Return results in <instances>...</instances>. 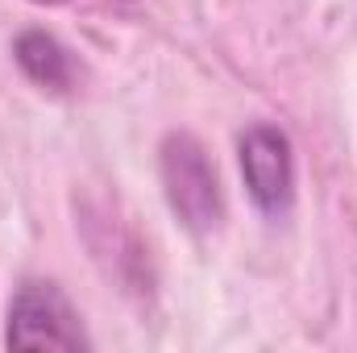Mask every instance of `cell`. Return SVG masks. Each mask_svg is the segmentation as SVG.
<instances>
[{
  "label": "cell",
  "instance_id": "obj_1",
  "mask_svg": "<svg viewBox=\"0 0 357 353\" xmlns=\"http://www.w3.org/2000/svg\"><path fill=\"white\" fill-rule=\"evenodd\" d=\"M162 183H167L171 208L187 229L204 233L220 220V183H216V171L195 137L171 133L162 142Z\"/></svg>",
  "mask_w": 357,
  "mask_h": 353
},
{
  "label": "cell",
  "instance_id": "obj_2",
  "mask_svg": "<svg viewBox=\"0 0 357 353\" xmlns=\"http://www.w3.org/2000/svg\"><path fill=\"white\" fill-rule=\"evenodd\" d=\"M8 350H84L79 320L54 283H25L8 308Z\"/></svg>",
  "mask_w": 357,
  "mask_h": 353
},
{
  "label": "cell",
  "instance_id": "obj_3",
  "mask_svg": "<svg viewBox=\"0 0 357 353\" xmlns=\"http://www.w3.org/2000/svg\"><path fill=\"white\" fill-rule=\"evenodd\" d=\"M241 179L250 200L266 212L278 216L291 208L295 195V163H291V142L274 125H254L241 137Z\"/></svg>",
  "mask_w": 357,
  "mask_h": 353
},
{
  "label": "cell",
  "instance_id": "obj_4",
  "mask_svg": "<svg viewBox=\"0 0 357 353\" xmlns=\"http://www.w3.org/2000/svg\"><path fill=\"white\" fill-rule=\"evenodd\" d=\"M13 59H17V67H21L38 88H46V91H67L75 84V63H71L67 46H63L54 33H46V29H25V33H17Z\"/></svg>",
  "mask_w": 357,
  "mask_h": 353
},
{
  "label": "cell",
  "instance_id": "obj_5",
  "mask_svg": "<svg viewBox=\"0 0 357 353\" xmlns=\"http://www.w3.org/2000/svg\"><path fill=\"white\" fill-rule=\"evenodd\" d=\"M33 4H67V0H33Z\"/></svg>",
  "mask_w": 357,
  "mask_h": 353
}]
</instances>
